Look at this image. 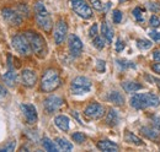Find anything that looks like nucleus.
Returning a JSON list of instances; mask_svg holds the SVG:
<instances>
[{
	"instance_id": "1",
	"label": "nucleus",
	"mask_w": 160,
	"mask_h": 152,
	"mask_svg": "<svg viewBox=\"0 0 160 152\" xmlns=\"http://www.w3.org/2000/svg\"><path fill=\"white\" fill-rule=\"evenodd\" d=\"M131 106L137 109V111H142L145 108H157L159 107L160 99L159 97L152 92H145V93H136L134 96L131 97Z\"/></svg>"
},
{
	"instance_id": "2",
	"label": "nucleus",
	"mask_w": 160,
	"mask_h": 152,
	"mask_svg": "<svg viewBox=\"0 0 160 152\" xmlns=\"http://www.w3.org/2000/svg\"><path fill=\"white\" fill-rule=\"evenodd\" d=\"M23 35L26 36L30 43L32 53H35L38 58H44L47 55V43H46V39L40 33L33 31H26L23 32Z\"/></svg>"
},
{
	"instance_id": "3",
	"label": "nucleus",
	"mask_w": 160,
	"mask_h": 152,
	"mask_svg": "<svg viewBox=\"0 0 160 152\" xmlns=\"http://www.w3.org/2000/svg\"><path fill=\"white\" fill-rule=\"evenodd\" d=\"M59 73L56 69H47L41 78V90L43 92H53L60 86Z\"/></svg>"
},
{
	"instance_id": "4",
	"label": "nucleus",
	"mask_w": 160,
	"mask_h": 152,
	"mask_svg": "<svg viewBox=\"0 0 160 152\" xmlns=\"http://www.w3.org/2000/svg\"><path fill=\"white\" fill-rule=\"evenodd\" d=\"M35 9V15H36V22L38 25L41 30H43L46 33H49L52 31V27H53V21L52 17L49 15V12L47 11L46 6L41 2L37 1L33 6Z\"/></svg>"
},
{
	"instance_id": "5",
	"label": "nucleus",
	"mask_w": 160,
	"mask_h": 152,
	"mask_svg": "<svg viewBox=\"0 0 160 152\" xmlns=\"http://www.w3.org/2000/svg\"><path fill=\"white\" fill-rule=\"evenodd\" d=\"M11 44H12L14 49L18 53H20L21 55H23V57H28L32 53V49L30 47V43H28L26 36L23 35V32L16 35V36H14L12 39H11Z\"/></svg>"
},
{
	"instance_id": "6",
	"label": "nucleus",
	"mask_w": 160,
	"mask_h": 152,
	"mask_svg": "<svg viewBox=\"0 0 160 152\" xmlns=\"http://www.w3.org/2000/svg\"><path fill=\"white\" fill-rule=\"evenodd\" d=\"M91 90V81L85 76H77L73 78L70 91L73 95H84Z\"/></svg>"
},
{
	"instance_id": "7",
	"label": "nucleus",
	"mask_w": 160,
	"mask_h": 152,
	"mask_svg": "<svg viewBox=\"0 0 160 152\" xmlns=\"http://www.w3.org/2000/svg\"><path fill=\"white\" fill-rule=\"evenodd\" d=\"M69 4L73 11L81 19L88 20L92 16V10L85 0H69Z\"/></svg>"
},
{
	"instance_id": "8",
	"label": "nucleus",
	"mask_w": 160,
	"mask_h": 152,
	"mask_svg": "<svg viewBox=\"0 0 160 152\" xmlns=\"http://www.w3.org/2000/svg\"><path fill=\"white\" fill-rule=\"evenodd\" d=\"M1 15H2V19L5 20L10 26H14V27L20 26L22 23V21H23V17L18 12V10H12L10 7L2 9L1 10Z\"/></svg>"
},
{
	"instance_id": "9",
	"label": "nucleus",
	"mask_w": 160,
	"mask_h": 152,
	"mask_svg": "<svg viewBox=\"0 0 160 152\" xmlns=\"http://www.w3.org/2000/svg\"><path fill=\"white\" fill-rule=\"evenodd\" d=\"M84 115L89 119H92V120H98L101 119L103 115H105V108L100 103H90L85 109H84Z\"/></svg>"
},
{
	"instance_id": "10",
	"label": "nucleus",
	"mask_w": 160,
	"mask_h": 152,
	"mask_svg": "<svg viewBox=\"0 0 160 152\" xmlns=\"http://www.w3.org/2000/svg\"><path fill=\"white\" fill-rule=\"evenodd\" d=\"M62 106H63V99L59 96H49L43 102V107H44L46 112L49 114L57 112Z\"/></svg>"
},
{
	"instance_id": "11",
	"label": "nucleus",
	"mask_w": 160,
	"mask_h": 152,
	"mask_svg": "<svg viewBox=\"0 0 160 152\" xmlns=\"http://www.w3.org/2000/svg\"><path fill=\"white\" fill-rule=\"evenodd\" d=\"M67 33H68V26H67V22L64 20H59L56 25V28H54V33H53V37H54V42L56 44H62L65 37H67Z\"/></svg>"
},
{
	"instance_id": "12",
	"label": "nucleus",
	"mask_w": 160,
	"mask_h": 152,
	"mask_svg": "<svg viewBox=\"0 0 160 152\" xmlns=\"http://www.w3.org/2000/svg\"><path fill=\"white\" fill-rule=\"evenodd\" d=\"M21 112L25 116V120L28 123V124H35L37 123V119H38V115H37V111H36V107L32 106V104H21L20 106Z\"/></svg>"
},
{
	"instance_id": "13",
	"label": "nucleus",
	"mask_w": 160,
	"mask_h": 152,
	"mask_svg": "<svg viewBox=\"0 0 160 152\" xmlns=\"http://www.w3.org/2000/svg\"><path fill=\"white\" fill-rule=\"evenodd\" d=\"M68 45H69V50L72 57L77 58L79 57L82 52V42L80 40V38L77 35H70L68 38Z\"/></svg>"
},
{
	"instance_id": "14",
	"label": "nucleus",
	"mask_w": 160,
	"mask_h": 152,
	"mask_svg": "<svg viewBox=\"0 0 160 152\" xmlns=\"http://www.w3.org/2000/svg\"><path fill=\"white\" fill-rule=\"evenodd\" d=\"M21 81L26 87H33L37 82V74L33 70L25 69L21 73Z\"/></svg>"
},
{
	"instance_id": "15",
	"label": "nucleus",
	"mask_w": 160,
	"mask_h": 152,
	"mask_svg": "<svg viewBox=\"0 0 160 152\" xmlns=\"http://www.w3.org/2000/svg\"><path fill=\"white\" fill-rule=\"evenodd\" d=\"M98 149L105 152H116L118 151V145L110 141V140H100L98 142Z\"/></svg>"
},
{
	"instance_id": "16",
	"label": "nucleus",
	"mask_w": 160,
	"mask_h": 152,
	"mask_svg": "<svg viewBox=\"0 0 160 152\" xmlns=\"http://www.w3.org/2000/svg\"><path fill=\"white\" fill-rule=\"evenodd\" d=\"M2 81L8 87H14L18 82V74L12 69H10L9 71H6L2 75Z\"/></svg>"
},
{
	"instance_id": "17",
	"label": "nucleus",
	"mask_w": 160,
	"mask_h": 152,
	"mask_svg": "<svg viewBox=\"0 0 160 152\" xmlns=\"http://www.w3.org/2000/svg\"><path fill=\"white\" fill-rule=\"evenodd\" d=\"M69 123H70V120H69V118L67 115L60 114V115H57L54 118V124L62 131H68L69 130Z\"/></svg>"
},
{
	"instance_id": "18",
	"label": "nucleus",
	"mask_w": 160,
	"mask_h": 152,
	"mask_svg": "<svg viewBox=\"0 0 160 152\" xmlns=\"http://www.w3.org/2000/svg\"><path fill=\"white\" fill-rule=\"evenodd\" d=\"M140 133L147 139H150V140H157L160 135L159 129L157 126H143L140 128Z\"/></svg>"
},
{
	"instance_id": "19",
	"label": "nucleus",
	"mask_w": 160,
	"mask_h": 152,
	"mask_svg": "<svg viewBox=\"0 0 160 152\" xmlns=\"http://www.w3.org/2000/svg\"><path fill=\"white\" fill-rule=\"evenodd\" d=\"M120 123V115L116 109H110L106 114V124L110 126H116Z\"/></svg>"
},
{
	"instance_id": "20",
	"label": "nucleus",
	"mask_w": 160,
	"mask_h": 152,
	"mask_svg": "<svg viewBox=\"0 0 160 152\" xmlns=\"http://www.w3.org/2000/svg\"><path fill=\"white\" fill-rule=\"evenodd\" d=\"M107 101L116 104V106H123L124 104V97L118 91H111L107 95Z\"/></svg>"
},
{
	"instance_id": "21",
	"label": "nucleus",
	"mask_w": 160,
	"mask_h": 152,
	"mask_svg": "<svg viewBox=\"0 0 160 152\" xmlns=\"http://www.w3.org/2000/svg\"><path fill=\"white\" fill-rule=\"evenodd\" d=\"M122 88L128 92V93H132V92H137L143 88V85H140L136 81H124L122 82Z\"/></svg>"
},
{
	"instance_id": "22",
	"label": "nucleus",
	"mask_w": 160,
	"mask_h": 152,
	"mask_svg": "<svg viewBox=\"0 0 160 152\" xmlns=\"http://www.w3.org/2000/svg\"><path fill=\"white\" fill-rule=\"evenodd\" d=\"M101 33H102V37L107 40V43H112L113 31H112V28L108 26V23L106 21H103L102 25H101Z\"/></svg>"
},
{
	"instance_id": "23",
	"label": "nucleus",
	"mask_w": 160,
	"mask_h": 152,
	"mask_svg": "<svg viewBox=\"0 0 160 152\" xmlns=\"http://www.w3.org/2000/svg\"><path fill=\"white\" fill-rule=\"evenodd\" d=\"M124 141L128 142V144L136 145V146H142V145H144V141H143L140 137H138L137 135L131 133V131H126V133H124Z\"/></svg>"
},
{
	"instance_id": "24",
	"label": "nucleus",
	"mask_w": 160,
	"mask_h": 152,
	"mask_svg": "<svg viewBox=\"0 0 160 152\" xmlns=\"http://www.w3.org/2000/svg\"><path fill=\"white\" fill-rule=\"evenodd\" d=\"M56 141H57V145H58V147H59L60 150H63V151H72L73 150V144L70 141H68L67 139L57 137Z\"/></svg>"
},
{
	"instance_id": "25",
	"label": "nucleus",
	"mask_w": 160,
	"mask_h": 152,
	"mask_svg": "<svg viewBox=\"0 0 160 152\" xmlns=\"http://www.w3.org/2000/svg\"><path fill=\"white\" fill-rule=\"evenodd\" d=\"M42 146H43V149H44L46 151H49V152L58 151L56 144H54L52 140H49L48 137H43V140H42Z\"/></svg>"
},
{
	"instance_id": "26",
	"label": "nucleus",
	"mask_w": 160,
	"mask_h": 152,
	"mask_svg": "<svg viewBox=\"0 0 160 152\" xmlns=\"http://www.w3.org/2000/svg\"><path fill=\"white\" fill-rule=\"evenodd\" d=\"M152 45H153V43L150 40H147V39H138L137 40V47L140 50H148L152 48Z\"/></svg>"
},
{
	"instance_id": "27",
	"label": "nucleus",
	"mask_w": 160,
	"mask_h": 152,
	"mask_svg": "<svg viewBox=\"0 0 160 152\" xmlns=\"http://www.w3.org/2000/svg\"><path fill=\"white\" fill-rule=\"evenodd\" d=\"M92 44H94V47L98 48L99 50L103 49V47H105V38L96 36V37L94 38V40H92Z\"/></svg>"
},
{
	"instance_id": "28",
	"label": "nucleus",
	"mask_w": 160,
	"mask_h": 152,
	"mask_svg": "<svg viewBox=\"0 0 160 152\" xmlns=\"http://www.w3.org/2000/svg\"><path fill=\"white\" fill-rule=\"evenodd\" d=\"M18 12L20 14L21 16L23 17H28L30 16V10H28V7H27V5L26 4H20L19 6H18Z\"/></svg>"
},
{
	"instance_id": "29",
	"label": "nucleus",
	"mask_w": 160,
	"mask_h": 152,
	"mask_svg": "<svg viewBox=\"0 0 160 152\" xmlns=\"http://www.w3.org/2000/svg\"><path fill=\"white\" fill-rule=\"evenodd\" d=\"M72 139H73V141H75L77 144H82V142H85V140H86V136L84 135L82 133H74L72 135Z\"/></svg>"
},
{
	"instance_id": "30",
	"label": "nucleus",
	"mask_w": 160,
	"mask_h": 152,
	"mask_svg": "<svg viewBox=\"0 0 160 152\" xmlns=\"http://www.w3.org/2000/svg\"><path fill=\"white\" fill-rule=\"evenodd\" d=\"M117 65L120 66L121 69H127V68H136V65L131 61H127V60H122V59H118L117 60Z\"/></svg>"
},
{
	"instance_id": "31",
	"label": "nucleus",
	"mask_w": 160,
	"mask_h": 152,
	"mask_svg": "<svg viewBox=\"0 0 160 152\" xmlns=\"http://www.w3.org/2000/svg\"><path fill=\"white\" fill-rule=\"evenodd\" d=\"M133 16H134V19L137 20V21L142 22L143 21V9L142 7H136L133 10Z\"/></svg>"
},
{
	"instance_id": "32",
	"label": "nucleus",
	"mask_w": 160,
	"mask_h": 152,
	"mask_svg": "<svg viewBox=\"0 0 160 152\" xmlns=\"http://www.w3.org/2000/svg\"><path fill=\"white\" fill-rule=\"evenodd\" d=\"M149 25L152 26V27H154V28H158L160 26V20L158 16H155V15H152L150 16V19H149Z\"/></svg>"
},
{
	"instance_id": "33",
	"label": "nucleus",
	"mask_w": 160,
	"mask_h": 152,
	"mask_svg": "<svg viewBox=\"0 0 160 152\" xmlns=\"http://www.w3.org/2000/svg\"><path fill=\"white\" fill-rule=\"evenodd\" d=\"M112 20H113L115 23H120L121 21H122V12H121L120 10H115L112 12Z\"/></svg>"
},
{
	"instance_id": "34",
	"label": "nucleus",
	"mask_w": 160,
	"mask_h": 152,
	"mask_svg": "<svg viewBox=\"0 0 160 152\" xmlns=\"http://www.w3.org/2000/svg\"><path fill=\"white\" fill-rule=\"evenodd\" d=\"M15 146H16L15 140H14V141H10L6 146H4L2 149H0V152L1 151H14V150H15Z\"/></svg>"
},
{
	"instance_id": "35",
	"label": "nucleus",
	"mask_w": 160,
	"mask_h": 152,
	"mask_svg": "<svg viewBox=\"0 0 160 152\" xmlns=\"http://www.w3.org/2000/svg\"><path fill=\"white\" fill-rule=\"evenodd\" d=\"M96 70L99 73H105V70H106V61L98 60V63H96Z\"/></svg>"
},
{
	"instance_id": "36",
	"label": "nucleus",
	"mask_w": 160,
	"mask_h": 152,
	"mask_svg": "<svg viewBox=\"0 0 160 152\" xmlns=\"http://www.w3.org/2000/svg\"><path fill=\"white\" fill-rule=\"evenodd\" d=\"M148 9L152 11V12H158V11H160V5L158 4V2H149L148 4Z\"/></svg>"
},
{
	"instance_id": "37",
	"label": "nucleus",
	"mask_w": 160,
	"mask_h": 152,
	"mask_svg": "<svg viewBox=\"0 0 160 152\" xmlns=\"http://www.w3.org/2000/svg\"><path fill=\"white\" fill-rule=\"evenodd\" d=\"M115 44H116V52H122L124 49V47H126V44L122 40V38H117V40H116Z\"/></svg>"
},
{
	"instance_id": "38",
	"label": "nucleus",
	"mask_w": 160,
	"mask_h": 152,
	"mask_svg": "<svg viewBox=\"0 0 160 152\" xmlns=\"http://www.w3.org/2000/svg\"><path fill=\"white\" fill-rule=\"evenodd\" d=\"M90 2H91V5H92V7L95 9V10H102L103 9V6H102V4H101L100 0H90Z\"/></svg>"
},
{
	"instance_id": "39",
	"label": "nucleus",
	"mask_w": 160,
	"mask_h": 152,
	"mask_svg": "<svg viewBox=\"0 0 160 152\" xmlns=\"http://www.w3.org/2000/svg\"><path fill=\"white\" fill-rule=\"evenodd\" d=\"M89 36L92 38H95L98 36V25L94 23L91 27H90V31H89Z\"/></svg>"
},
{
	"instance_id": "40",
	"label": "nucleus",
	"mask_w": 160,
	"mask_h": 152,
	"mask_svg": "<svg viewBox=\"0 0 160 152\" xmlns=\"http://www.w3.org/2000/svg\"><path fill=\"white\" fill-rule=\"evenodd\" d=\"M149 36H150V38H152L153 40L160 42V32H158V31H152V32H149Z\"/></svg>"
},
{
	"instance_id": "41",
	"label": "nucleus",
	"mask_w": 160,
	"mask_h": 152,
	"mask_svg": "<svg viewBox=\"0 0 160 152\" xmlns=\"http://www.w3.org/2000/svg\"><path fill=\"white\" fill-rule=\"evenodd\" d=\"M152 70H153L154 73H157V74L160 75V61H158V63L154 64V65H152Z\"/></svg>"
},
{
	"instance_id": "42",
	"label": "nucleus",
	"mask_w": 160,
	"mask_h": 152,
	"mask_svg": "<svg viewBox=\"0 0 160 152\" xmlns=\"http://www.w3.org/2000/svg\"><path fill=\"white\" fill-rule=\"evenodd\" d=\"M153 59L155 61H160V49H155L153 53Z\"/></svg>"
},
{
	"instance_id": "43",
	"label": "nucleus",
	"mask_w": 160,
	"mask_h": 152,
	"mask_svg": "<svg viewBox=\"0 0 160 152\" xmlns=\"http://www.w3.org/2000/svg\"><path fill=\"white\" fill-rule=\"evenodd\" d=\"M153 123H154V126L160 129V116H153Z\"/></svg>"
},
{
	"instance_id": "44",
	"label": "nucleus",
	"mask_w": 160,
	"mask_h": 152,
	"mask_svg": "<svg viewBox=\"0 0 160 152\" xmlns=\"http://www.w3.org/2000/svg\"><path fill=\"white\" fill-rule=\"evenodd\" d=\"M6 95H8L6 88H5L4 86H1V85H0V98H1V97H5Z\"/></svg>"
},
{
	"instance_id": "45",
	"label": "nucleus",
	"mask_w": 160,
	"mask_h": 152,
	"mask_svg": "<svg viewBox=\"0 0 160 152\" xmlns=\"http://www.w3.org/2000/svg\"><path fill=\"white\" fill-rule=\"evenodd\" d=\"M153 81H155V83H157V86L159 87V90H160V78H157V77H154V78H152Z\"/></svg>"
}]
</instances>
